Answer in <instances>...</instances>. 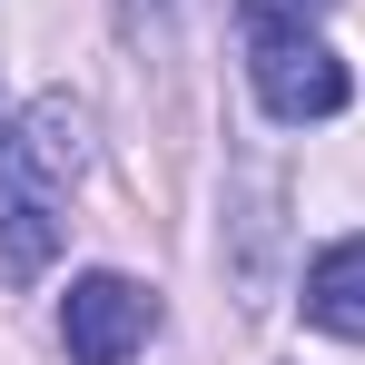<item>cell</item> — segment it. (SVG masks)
<instances>
[{"mask_svg":"<svg viewBox=\"0 0 365 365\" xmlns=\"http://www.w3.org/2000/svg\"><path fill=\"white\" fill-rule=\"evenodd\" d=\"M89 178V99L40 89L0 119V277L40 287L69 237V197Z\"/></svg>","mask_w":365,"mask_h":365,"instance_id":"1","label":"cell"},{"mask_svg":"<svg viewBox=\"0 0 365 365\" xmlns=\"http://www.w3.org/2000/svg\"><path fill=\"white\" fill-rule=\"evenodd\" d=\"M326 10L336 0H237V30H247V89L277 128H316V119H346L356 79L346 60L326 50Z\"/></svg>","mask_w":365,"mask_h":365,"instance_id":"2","label":"cell"},{"mask_svg":"<svg viewBox=\"0 0 365 365\" xmlns=\"http://www.w3.org/2000/svg\"><path fill=\"white\" fill-rule=\"evenodd\" d=\"M148 336H158V297H148L138 277H119V267L69 277V297H60V346H69V365H128Z\"/></svg>","mask_w":365,"mask_h":365,"instance_id":"3","label":"cell"},{"mask_svg":"<svg viewBox=\"0 0 365 365\" xmlns=\"http://www.w3.org/2000/svg\"><path fill=\"white\" fill-rule=\"evenodd\" d=\"M297 306H306V326H316V336H346V346H365V227L306 257Z\"/></svg>","mask_w":365,"mask_h":365,"instance_id":"4","label":"cell"},{"mask_svg":"<svg viewBox=\"0 0 365 365\" xmlns=\"http://www.w3.org/2000/svg\"><path fill=\"white\" fill-rule=\"evenodd\" d=\"M197 10H207V0H119V40L138 50V60H168Z\"/></svg>","mask_w":365,"mask_h":365,"instance_id":"5","label":"cell"}]
</instances>
